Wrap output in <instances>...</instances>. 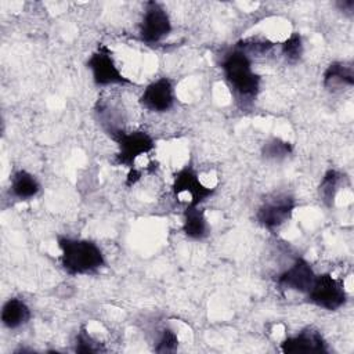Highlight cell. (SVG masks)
<instances>
[{
	"mask_svg": "<svg viewBox=\"0 0 354 354\" xmlns=\"http://www.w3.org/2000/svg\"><path fill=\"white\" fill-rule=\"evenodd\" d=\"M224 79L235 97L243 102L253 101L261 84V77L253 71L252 59L246 51L235 44L221 59Z\"/></svg>",
	"mask_w": 354,
	"mask_h": 354,
	"instance_id": "cell-1",
	"label": "cell"
},
{
	"mask_svg": "<svg viewBox=\"0 0 354 354\" xmlns=\"http://www.w3.org/2000/svg\"><path fill=\"white\" fill-rule=\"evenodd\" d=\"M57 242L61 250L59 263L71 275L93 274L106 264L102 250L94 241L58 236Z\"/></svg>",
	"mask_w": 354,
	"mask_h": 354,
	"instance_id": "cell-2",
	"label": "cell"
},
{
	"mask_svg": "<svg viewBox=\"0 0 354 354\" xmlns=\"http://www.w3.org/2000/svg\"><path fill=\"white\" fill-rule=\"evenodd\" d=\"M306 295L310 303L328 311L339 310L347 300L343 282L328 272L315 275V279Z\"/></svg>",
	"mask_w": 354,
	"mask_h": 354,
	"instance_id": "cell-3",
	"label": "cell"
},
{
	"mask_svg": "<svg viewBox=\"0 0 354 354\" xmlns=\"http://www.w3.org/2000/svg\"><path fill=\"white\" fill-rule=\"evenodd\" d=\"M112 138L118 144L116 163L120 166H126L129 169L134 167L137 158L151 152L155 148V141L152 136L141 130L130 133L115 130L112 133Z\"/></svg>",
	"mask_w": 354,
	"mask_h": 354,
	"instance_id": "cell-4",
	"label": "cell"
},
{
	"mask_svg": "<svg viewBox=\"0 0 354 354\" xmlns=\"http://www.w3.org/2000/svg\"><path fill=\"white\" fill-rule=\"evenodd\" d=\"M86 65L91 72L94 84L97 86L104 87L111 84H133V82L119 71L109 48L105 44L98 46V48L88 57Z\"/></svg>",
	"mask_w": 354,
	"mask_h": 354,
	"instance_id": "cell-5",
	"label": "cell"
},
{
	"mask_svg": "<svg viewBox=\"0 0 354 354\" xmlns=\"http://www.w3.org/2000/svg\"><path fill=\"white\" fill-rule=\"evenodd\" d=\"M171 29V19L163 4L158 1H148L140 24V39L148 44L159 43L170 35Z\"/></svg>",
	"mask_w": 354,
	"mask_h": 354,
	"instance_id": "cell-6",
	"label": "cell"
},
{
	"mask_svg": "<svg viewBox=\"0 0 354 354\" xmlns=\"http://www.w3.org/2000/svg\"><path fill=\"white\" fill-rule=\"evenodd\" d=\"M295 207L296 201L293 196L288 194H277L263 201L256 212V220L261 227L274 231L292 217Z\"/></svg>",
	"mask_w": 354,
	"mask_h": 354,
	"instance_id": "cell-7",
	"label": "cell"
},
{
	"mask_svg": "<svg viewBox=\"0 0 354 354\" xmlns=\"http://www.w3.org/2000/svg\"><path fill=\"white\" fill-rule=\"evenodd\" d=\"M176 102L174 83L162 76L151 82L140 95V104L149 112L163 113L170 111Z\"/></svg>",
	"mask_w": 354,
	"mask_h": 354,
	"instance_id": "cell-8",
	"label": "cell"
},
{
	"mask_svg": "<svg viewBox=\"0 0 354 354\" xmlns=\"http://www.w3.org/2000/svg\"><path fill=\"white\" fill-rule=\"evenodd\" d=\"M173 195L177 198L181 194L189 195V202L187 205L201 206L206 199L214 194V188L206 187L201 180L198 173L192 166H184L180 169L173 178Z\"/></svg>",
	"mask_w": 354,
	"mask_h": 354,
	"instance_id": "cell-9",
	"label": "cell"
},
{
	"mask_svg": "<svg viewBox=\"0 0 354 354\" xmlns=\"http://www.w3.org/2000/svg\"><path fill=\"white\" fill-rule=\"evenodd\" d=\"M315 275L317 274L311 264L306 259L297 257L290 267L278 275L277 282L282 289L307 293L315 279Z\"/></svg>",
	"mask_w": 354,
	"mask_h": 354,
	"instance_id": "cell-10",
	"label": "cell"
},
{
	"mask_svg": "<svg viewBox=\"0 0 354 354\" xmlns=\"http://www.w3.org/2000/svg\"><path fill=\"white\" fill-rule=\"evenodd\" d=\"M281 351L286 354H310V353H328L326 343L314 328H306L299 333L286 337L281 343Z\"/></svg>",
	"mask_w": 354,
	"mask_h": 354,
	"instance_id": "cell-11",
	"label": "cell"
},
{
	"mask_svg": "<svg viewBox=\"0 0 354 354\" xmlns=\"http://www.w3.org/2000/svg\"><path fill=\"white\" fill-rule=\"evenodd\" d=\"M32 318L29 306L18 297H10L1 307V324L7 329H18L26 325Z\"/></svg>",
	"mask_w": 354,
	"mask_h": 354,
	"instance_id": "cell-12",
	"label": "cell"
},
{
	"mask_svg": "<svg viewBox=\"0 0 354 354\" xmlns=\"http://www.w3.org/2000/svg\"><path fill=\"white\" fill-rule=\"evenodd\" d=\"M210 227L201 206L187 205L183 218V232L187 238L194 241H202L209 235Z\"/></svg>",
	"mask_w": 354,
	"mask_h": 354,
	"instance_id": "cell-13",
	"label": "cell"
},
{
	"mask_svg": "<svg viewBox=\"0 0 354 354\" xmlns=\"http://www.w3.org/2000/svg\"><path fill=\"white\" fill-rule=\"evenodd\" d=\"M39 180L26 170H17L12 173L10 180V192L18 201L33 199L40 192Z\"/></svg>",
	"mask_w": 354,
	"mask_h": 354,
	"instance_id": "cell-14",
	"label": "cell"
},
{
	"mask_svg": "<svg viewBox=\"0 0 354 354\" xmlns=\"http://www.w3.org/2000/svg\"><path fill=\"white\" fill-rule=\"evenodd\" d=\"M354 84V69L351 62L335 61L328 65L324 72V86L328 90L340 88L343 86L351 87Z\"/></svg>",
	"mask_w": 354,
	"mask_h": 354,
	"instance_id": "cell-15",
	"label": "cell"
},
{
	"mask_svg": "<svg viewBox=\"0 0 354 354\" xmlns=\"http://www.w3.org/2000/svg\"><path fill=\"white\" fill-rule=\"evenodd\" d=\"M344 178L346 176L335 169L326 170L318 185V195L325 206L332 207L335 205V198Z\"/></svg>",
	"mask_w": 354,
	"mask_h": 354,
	"instance_id": "cell-16",
	"label": "cell"
},
{
	"mask_svg": "<svg viewBox=\"0 0 354 354\" xmlns=\"http://www.w3.org/2000/svg\"><path fill=\"white\" fill-rule=\"evenodd\" d=\"M292 144L279 137H271L266 140L261 147V155L267 160H282L288 158L292 153Z\"/></svg>",
	"mask_w": 354,
	"mask_h": 354,
	"instance_id": "cell-17",
	"label": "cell"
},
{
	"mask_svg": "<svg viewBox=\"0 0 354 354\" xmlns=\"http://www.w3.org/2000/svg\"><path fill=\"white\" fill-rule=\"evenodd\" d=\"M304 53L303 39L297 32H293L283 43H282V55L285 57L286 62L297 64Z\"/></svg>",
	"mask_w": 354,
	"mask_h": 354,
	"instance_id": "cell-18",
	"label": "cell"
},
{
	"mask_svg": "<svg viewBox=\"0 0 354 354\" xmlns=\"http://www.w3.org/2000/svg\"><path fill=\"white\" fill-rule=\"evenodd\" d=\"M177 346H178V337H177L176 332L170 328H165L160 332L155 351L156 353H173L177 350Z\"/></svg>",
	"mask_w": 354,
	"mask_h": 354,
	"instance_id": "cell-19",
	"label": "cell"
},
{
	"mask_svg": "<svg viewBox=\"0 0 354 354\" xmlns=\"http://www.w3.org/2000/svg\"><path fill=\"white\" fill-rule=\"evenodd\" d=\"M104 348L95 342L84 329H82L77 336H76V343H75V351L77 353H98L102 351Z\"/></svg>",
	"mask_w": 354,
	"mask_h": 354,
	"instance_id": "cell-20",
	"label": "cell"
},
{
	"mask_svg": "<svg viewBox=\"0 0 354 354\" xmlns=\"http://www.w3.org/2000/svg\"><path fill=\"white\" fill-rule=\"evenodd\" d=\"M337 6L340 7L342 11L344 12H353L354 11V0H344V1H339Z\"/></svg>",
	"mask_w": 354,
	"mask_h": 354,
	"instance_id": "cell-21",
	"label": "cell"
}]
</instances>
